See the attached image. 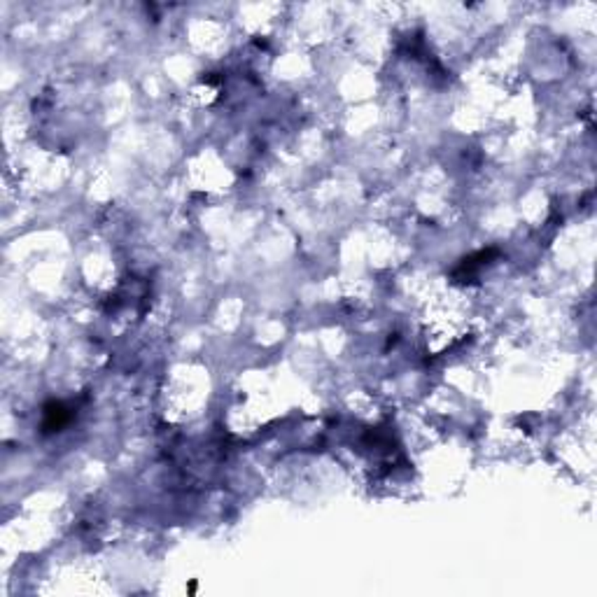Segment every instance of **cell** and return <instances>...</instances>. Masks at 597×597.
I'll return each instance as SVG.
<instances>
[{
  "instance_id": "obj_1",
  "label": "cell",
  "mask_w": 597,
  "mask_h": 597,
  "mask_svg": "<svg viewBox=\"0 0 597 597\" xmlns=\"http://www.w3.org/2000/svg\"><path fill=\"white\" fill-rule=\"evenodd\" d=\"M68 420H70V413H68V409L63 404L52 402L45 406V432H57Z\"/></svg>"
}]
</instances>
